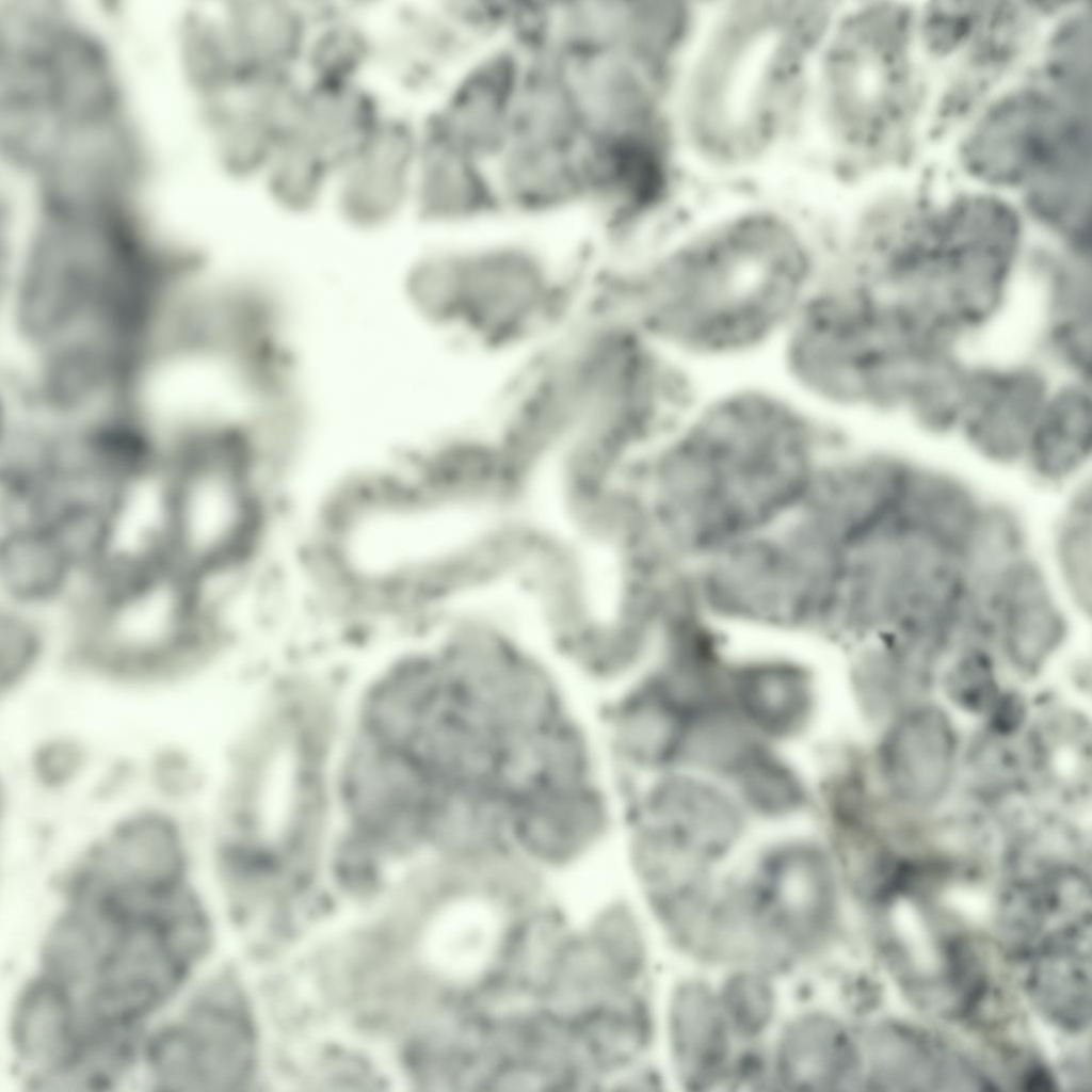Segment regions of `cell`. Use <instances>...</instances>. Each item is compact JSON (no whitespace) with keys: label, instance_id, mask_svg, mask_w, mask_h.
I'll use <instances>...</instances> for the list:
<instances>
[{"label":"cell","instance_id":"1","mask_svg":"<svg viewBox=\"0 0 1092 1092\" xmlns=\"http://www.w3.org/2000/svg\"><path fill=\"white\" fill-rule=\"evenodd\" d=\"M818 433L777 398L741 392L705 407L660 467L665 526L707 557L790 518L822 464Z\"/></svg>","mask_w":1092,"mask_h":1092},{"label":"cell","instance_id":"2","mask_svg":"<svg viewBox=\"0 0 1092 1092\" xmlns=\"http://www.w3.org/2000/svg\"><path fill=\"white\" fill-rule=\"evenodd\" d=\"M810 259L798 237L769 218L723 225L671 253L633 291L636 325L700 353H729L770 336L803 303Z\"/></svg>","mask_w":1092,"mask_h":1092},{"label":"cell","instance_id":"3","mask_svg":"<svg viewBox=\"0 0 1092 1092\" xmlns=\"http://www.w3.org/2000/svg\"><path fill=\"white\" fill-rule=\"evenodd\" d=\"M822 16L808 2H748L732 11L696 82L693 118L704 146L739 157L770 140Z\"/></svg>","mask_w":1092,"mask_h":1092},{"label":"cell","instance_id":"4","mask_svg":"<svg viewBox=\"0 0 1092 1092\" xmlns=\"http://www.w3.org/2000/svg\"><path fill=\"white\" fill-rule=\"evenodd\" d=\"M922 270L903 294L950 340L975 350L1011 320L1035 245L1021 216L989 197H965L924 216Z\"/></svg>","mask_w":1092,"mask_h":1092},{"label":"cell","instance_id":"5","mask_svg":"<svg viewBox=\"0 0 1092 1092\" xmlns=\"http://www.w3.org/2000/svg\"><path fill=\"white\" fill-rule=\"evenodd\" d=\"M791 321L789 368L839 408L892 417L912 367L932 352L885 294L844 274Z\"/></svg>","mask_w":1092,"mask_h":1092},{"label":"cell","instance_id":"6","mask_svg":"<svg viewBox=\"0 0 1092 1092\" xmlns=\"http://www.w3.org/2000/svg\"><path fill=\"white\" fill-rule=\"evenodd\" d=\"M81 637L113 671H161L191 659L211 629L206 585L157 549L118 552L92 575Z\"/></svg>","mask_w":1092,"mask_h":1092},{"label":"cell","instance_id":"7","mask_svg":"<svg viewBox=\"0 0 1092 1092\" xmlns=\"http://www.w3.org/2000/svg\"><path fill=\"white\" fill-rule=\"evenodd\" d=\"M9 46L6 113L12 146L63 166L107 149L109 89L100 62L75 35L28 21Z\"/></svg>","mask_w":1092,"mask_h":1092},{"label":"cell","instance_id":"8","mask_svg":"<svg viewBox=\"0 0 1092 1092\" xmlns=\"http://www.w3.org/2000/svg\"><path fill=\"white\" fill-rule=\"evenodd\" d=\"M158 507L164 552L205 584L239 563L255 540L259 512L247 460L227 437L206 434L187 445L161 479Z\"/></svg>","mask_w":1092,"mask_h":1092},{"label":"cell","instance_id":"9","mask_svg":"<svg viewBox=\"0 0 1092 1092\" xmlns=\"http://www.w3.org/2000/svg\"><path fill=\"white\" fill-rule=\"evenodd\" d=\"M547 264L514 250H492L440 261L437 314L475 340H518L550 315L559 290Z\"/></svg>","mask_w":1092,"mask_h":1092},{"label":"cell","instance_id":"10","mask_svg":"<svg viewBox=\"0 0 1092 1092\" xmlns=\"http://www.w3.org/2000/svg\"><path fill=\"white\" fill-rule=\"evenodd\" d=\"M1072 615L1048 567L1032 551L974 581V635L1021 674L1034 675L1059 653Z\"/></svg>","mask_w":1092,"mask_h":1092},{"label":"cell","instance_id":"11","mask_svg":"<svg viewBox=\"0 0 1092 1092\" xmlns=\"http://www.w3.org/2000/svg\"><path fill=\"white\" fill-rule=\"evenodd\" d=\"M1057 376L1028 347L968 353L954 439L992 466H1019L1033 422Z\"/></svg>","mask_w":1092,"mask_h":1092},{"label":"cell","instance_id":"12","mask_svg":"<svg viewBox=\"0 0 1092 1092\" xmlns=\"http://www.w3.org/2000/svg\"><path fill=\"white\" fill-rule=\"evenodd\" d=\"M144 1056L152 1082L162 1090H231L250 1072L252 1035L226 992L209 984L154 1032Z\"/></svg>","mask_w":1092,"mask_h":1092},{"label":"cell","instance_id":"13","mask_svg":"<svg viewBox=\"0 0 1092 1092\" xmlns=\"http://www.w3.org/2000/svg\"><path fill=\"white\" fill-rule=\"evenodd\" d=\"M902 18L895 12H865L845 26L826 63L833 121L844 136L870 143L899 111L903 89Z\"/></svg>","mask_w":1092,"mask_h":1092},{"label":"cell","instance_id":"14","mask_svg":"<svg viewBox=\"0 0 1092 1092\" xmlns=\"http://www.w3.org/2000/svg\"><path fill=\"white\" fill-rule=\"evenodd\" d=\"M1085 129L1080 118L1061 114L1044 97L1019 94L983 118L967 144L966 162L984 179L1034 188L1064 164Z\"/></svg>","mask_w":1092,"mask_h":1092},{"label":"cell","instance_id":"15","mask_svg":"<svg viewBox=\"0 0 1092 1092\" xmlns=\"http://www.w3.org/2000/svg\"><path fill=\"white\" fill-rule=\"evenodd\" d=\"M751 897L752 916L797 949L814 947L834 922L836 881L831 850L808 836L775 842L762 856Z\"/></svg>","mask_w":1092,"mask_h":1092},{"label":"cell","instance_id":"16","mask_svg":"<svg viewBox=\"0 0 1092 1092\" xmlns=\"http://www.w3.org/2000/svg\"><path fill=\"white\" fill-rule=\"evenodd\" d=\"M420 125L386 111L335 165L330 199L349 224L371 229L412 207Z\"/></svg>","mask_w":1092,"mask_h":1092},{"label":"cell","instance_id":"17","mask_svg":"<svg viewBox=\"0 0 1092 1092\" xmlns=\"http://www.w3.org/2000/svg\"><path fill=\"white\" fill-rule=\"evenodd\" d=\"M183 854L174 830L156 818L128 822L95 846L65 882L68 899L143 903L181 889Z\"/></svg>","mask_w":1092,"mask_h":1092},{"label":"cell","instance_id":"18","mask_svg":"<svg viewBox=\"0 0 1092 1092\" xmlns=\"http://www.w3.org/2000/svg\"><path fill=\"white\" fill-rule=\"evenodd\" d=\"M725 695L758 738L783 749L810 735L823 706L822 682L816 670L786 653L729 655Z\"/></svg>","mask_w":1092,"mask_h":1092},{"label":"cell","instance_id":"19","mask_svg":"<svg viewBox=\"0 0 1092 1092\" xmlns=\"http://www.w3.org/2000/svg\"><path fill=\"white\" fill-rule=\"evenodd\" d=\"M641 783L630 818L663 830L709 862L727 854L752 824L729 787L708 775L679 768Z\"/></svg>","mask_w":1092,"mask_h":1092},{"label":"cell","instance_id":"20","mask_svg":"<svg viewBox=\"0 0 1092 1092\" xmlns=\"http://www.w3.org/2000/svg\"><path fill=\"white\" fill-rule=\"evenodd\" d=\"M610 798L597 777L517 786L510 796L508 841L544 860L573 857L612 828Z\"/></svg>","mask_w":1092,"mask_h":1092},{"label":"cell","instance_id":"21","mask_svg":"<svg viewBox=\"0 0 1092 1092\" xmlns=\"http://www.w3.org/2000/svg\"><path fill=\"white\" fill-rule=\"evenodd\" d=\"M959 739L947 712L932 703L902 708L877 751L880 780L898 804L926 810L942 802L954 781Z\"/></svg>","mask_w":1092,"mask_h":1092},{"label":"cell","instance_id":"22","mask_svg":"<svg viewBox=\"0 0 1092 1092\" xmlns=\"http://www.w3.org/2000/svg\"><path fill=\"white\" fill-rule=\"evenodd\" d=\"M694 712L653 669L644 672L622 688L605 713L615 760L642 780L678 769Z\"/></svg>","mask_w":1092,"mask_h":1092},{"label":"cell","instance_id":"23","mask_svg":"<svg viewBox=\"0 0 1092 1092\" xmlns=\"http://www.w3.org/2000/svg\"><path fill=\"white\" fill-rule=\"evenodd\" d=\"M1092 380L1056 378L1028 435L1021 468L1035 484L1073 486L1090 473Z\"/></svg>","mask_w":1092,"mask_h":1092},{"label":"cell","instance_id":"24","mask_svg":"<svg viewBox=\"0 0 1092 1092\" xmlns=\"http://www.w3.org/2000/svg\"><path fill=\"white\" fill-rule=\"evenodd\" d=\"M1091 916L1063 926L1018 952L1034 1008L1070 1032L1090 1024Z\"/></svg>","mask_w":1092,"mask_h":1092},{"label":"cell","instance_id":"25","mask_svg":"<svg viewBox=\"0 0 1092 1092\" xmlns=\"http://www.w3.org/2000/svg\"><path fill=\"white\" fill-rule=\"evenodd\" d=\"M11 1040L31 1083L55 1089L80 1046L79 1011L73 992L41 974L20 992L11 1019Z\"/></svg>","mask_w":1092,"mask_h":1092},{"label":"cell","instance_id":"26","mask_svg":"<svg viewBox=\"0 0 1092 1092\" xmlns=\"http://www.w3.org/2000/svg\"><path fill=\"white\" fill-rule=\"evenodd\" d=\"M222 27L243 75L301 73L311 27L308 3L232 2Z\"/></svg>","mask_w":1092,"mask_h":1092},{"label":"cell","instance_id":"27","mask_svg":"<svg viewBox=\"0 0 1092 1092\" xmlns=\"http://www.w3.org/2000/svg\"><path fill=\"white\" fill-rule=\"evenodd\" d=\"M858 1050L848 1032L826 1015H806L784 1032L777 1054V1075L799 1091L849 1088L861 1071Z\"/></svg>","mask_w":1092,"mask_h":1092},{"label":"cell","instance_id":"28","mask_svg":"<svg viewBox=\"0 0 1092 1092\" xmlns=\"http://www.w3.org/2000/svg\"><path fill=\"white\" fill-rule=\"evenodd\" d=\"M84 572L55 532L37 526L2 528L0 580L12 607L39 606L61 596Z\"/></svg>","mask_w":1092,"mask_h":1092},{"label":"cell","instance_id":"29","mask_svg":"<svg viewBox=\"0 0 1092 1092\" xmlns=\"http://www.w3.org/2000/svg\"><path fill=\"white\" fill-rule=\"evenodd\" d=\"M379 94L366 80L316 82L304 79L288 133L317 146L335 162L356 146L386 113Z\"/></svg>","mask_w":1092,"mask_h":1092},{"label":"cell","instance_id":"30","mask_svg":"<svg viewBox=\"0 0 1092 1092\" xmlns=\"http://www.w3.org/2000/svg\"><path fill=\"white\" fill-rule=\"evenodd\" d=\"M1088 915L1090 893L1082 873L1058 865L1014 883L1005 895L1001 921L1018 953L1046 933Z\"/></svg>","mask_w":1092,"mask_h":1092},{"label":"cell","instance_id":"31","mask_svg":"<svg viewBox=\"0 0 1092 1092\" xmlns=\"http://www.w3.org/2000/svg\"><path fill=\"white\" fill-rule=\"evenodd\" d=\"M726 785L752 823H793L815 807V784L785 749L759 742Z\"/></svg>","mask_w":1092,"mask_h":1092},{"label":"cell","instance_id":"32","mask_svg":"<svg viewBox=\"0 0 1092 1092\" xmlns=\"http://www.w3.org/2000/svg\"><path fill=\"white\" fill-rule=\"evenodd\" d=\"M671 1040L678 1074L687 1088L704 1090L723 1074L728 1037L723 1009L702 984L681 985L671 1008Z\"/></svg>","mask_w":1092,"mask_h":1092},{"label":"cell","instance_id":"33","mask_svg":"<svg viewBox=\"0 0 1092 1092\" xmlns=\"http://www.w3.org/2000/svg\"><path fill=\"white\" fill-rule=\"evenodd\" d=\"M308 5L311 27L301 67L303 78L316 82L366 80L378 64V33L338 3Z\"/></svg>","mask_w":1092,"mask_h":1092},{"label":"cell","instance_id":"34","mask_svg":"<svg viewBox=\"0 0 1092 1092\" xmlns=\"http://www.w3.org/2000/svg\"><path fill=\"white\" fill-rule=\"evenodd\" d=\"M871 1051L873 1076L879 1083L898 1085L904 1090H966L964 1085L983 1083L951 1050L905 1027L879 1032Z\"/></svg>","mask_w":1092,"mask_h":1092},{"label":"cell","instance_id":"35","mask_svg":"<svg viewBox=\"0 0 1092 1092\" xmlns=\"http://www.w3.org/2000/svg\"><path fill=\"white\" fill-rule=\"evenodd\" d=\"M968 352H945L920 360L909 373L893 418L931 439H954Z\"/></svg>","mask_w":1092,"mask_h":1092},{"label":"cell","instance_id":"36","mask_svg":"<svg viewBox=\"0 0 1092 1092\" xmlns=\"http://www.w3.org/2000/svg\"><path fill=\"white\" fill-rule=\"evenodd\" d=\"M1048 571L1073 614L1092 613V483L1090 475L1070 487L1050 537Z\"/></svg>","mask_w":1092,"mask_h":1092},{"label":"cell","instance_id":"37","mask_svg":"<svg viewBox=\"0 0 1092 1092\" xmlns=\"http://www.w3.org/2000/svg\"><path fill=\"white\" fill-rule=\"evenodd\" d=\"M335 160L305 139L287 133L260 180L269 200L292 214L314 211L330 199Z\"/></svg>","mask_w":1092,"mask_h":1092},{"label":"cell","instance_id":"38","mask_svg":"<svg viewBox=\"0 0 1092 1092\" xmlns=\"http://www.w3.org/2000/svg\"><path fill=\"white\" fill-rule=\"evenodd\" d=\"M945 689L963 710L987 713L1000 695L997 656L982 642L963 640L948 655Z\"/></svg>","mask_w":1092,"mask_h":1092},{"label":"cell","instance_id":"39","mask_svg":"<svg viewBox=\"0 0 1092 1092\" xmlns=\"http://www.w3.org/2000/svg\"><path fill=\"white\" fill-rule=\"evenodd\" d=\"M478 913L460 909L447 914L438 924L432 946L443 962L465 965L484 951L489 933L487 924Z\"/></svg>","mask_w":1092,"mask_h":1092},{"label":"cell","instance_id":"40","mask_svg":"<svg viewBox=\"0 0 1092 1092\" xmlns=\"http://www.w3.org/2000/svg\"><path fill=\"white\" fill-rule=\"evenodd\" d=\"M721 1007L740 1031L755 1033L770 1018L772 993L759 978L738 976L728 982Z\"/></svg>","mask_w":1092,"mask_h":1092},{"label":"cell","instance_id":"41","mask_svg":"<svg viewBox=\"0 0 1092 1092\" xmlns=\"http://www.w3.org/2000/svg\"><path fill=\"white\" fill-rule=\"evenodd\" d=\"M26 614L10 606L1 613L0 670L2 684H12L34 660L39 637Z\"/></svg>","mask_w":1092,"mask_h":1092},{"label":"cell","instance_id":"42","mask_svg":"<svg viewBox=\"0 0 1092 1092\" xmlns=\"http://www.w3.org/2000/svg\"><path fill=\"white\" fill-rule=\"evenodd\" d=\"M899 643V642H898ZM901 644V643H900ZM903 645V644H902ZM908 647V646H906ZM910 648V647H909ZM912 649V648H911ZM914 651V649H913ZM916 652V651H915ZM918 653V652H917ZM920 654V653H919ZM922 655V654H921ZM925 656V655H924ZM927 657V656H926ZM929 658V657H928ZM931 659V658H930ZM933 660V659H932Z\"/></svg>","mask_w":1092,"mask_h":1092}]
</instances>
